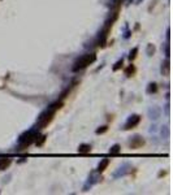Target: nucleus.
Returning <instances> with one entry per match:
<instances>
[{"label": "nucleus", "mask_w": 173, "mask_h": 195, "mask_svg": "<svg viewBox=\"0 0 173 195\" xmlns=\"http://www.w3.org/2000/svg\"><path fill=\"white\" fill-rule=\"evenodd\" d=\"M61 105H63V101H56V103H53V104H51L43 113H40V116L38 117V122H37L38 128L37 129L39 130V129H43L44 126H47L48 124L51 122L53 116H55L56 111L61 108Z\"/></svg>", "instance_id": "f257e3e1"}, {"label": "nucleus", "mask_w": 173, "mask_h": 195, "mask_svg": "<svg viewBox=\"0 0 173 195\" xmlns=\"http://www.w3.org/2000/svg\"><path fill=\"white\" fill-rule=\"evenodd\" d=\"M96 60V55L95 53H86V55H82L81 57H78L77 60L74 61L72 70L73 72H79V70H83L85 68H87L89 65H91L94 61Z\"/></svg>", "instance_id": "f03ea898"}, {"label": "nucleus", "mask_w": 173, "mask_h": 195, "mask_svg": "<svg viewBox=\"0 0 173 195\" xmlns=\"http://www.w3.org/2000/svg\"><path fill=\"white\" fill-rule=\"evenodd\" d=\"M38 137H39V132H38V129H37V130H29V132L24 133V134L20 137V139H18L20 148L24 150V148H26V147H29L31 143L35 142V140L38 139Z\"/></svg>", "instance_id": "7ed1b4c3"}, {"label": "nucleus", "mask_w": 173, "mask_h": 195, "mask_svg": "<svg viewBox=\"0 0 173 195\" xmlns=\"http://www.w3.org/2000/svg\"><path fill=\"white\" fill-rule=\"evenodd\" d=\"M139 122H140V116H138V115H133V116L129 117V120L126 121V124H125V126H124V129H125V130L134 129Z\"/></svg>", "instance_id": "20e7f679"}, {"label": "nucleus", "mask_w": 173, "mask_h": 195, "mask_svg": "<svg viewBox=\"0 0 173 195\" xmlns=\"http://www.w3.org/2000/svg\"><path fill=\"white\" fill-rule=\"evenodd\" d=\"M143 143H144V140L140 137H134V139L130 142V147L132 148H138V147H140V146H143Z\"/></svg>", "instance_id": "39448f33"}, {"label": "nucleus", "mask_w": 173, "mask_h": 195, "mask_svg": "<svg viewBox=\"0 0 173 195\" xmlns=\"http://www.w3.org/2000/svg\"><path fill=\"white\" fill-rule=\"evenodd\" d=\"M110 165V159H104V160H102L99 162V165H98V172H104L107 169V166Z\"/></svg>", "instance_id": "423d86ee"}, {"label": "nucleus", "mask_w": 173, "mask_h": 195, "mask_svg": "<svg viewBox=\"0 0 173 195\" xmlns=\"http://www.w3.org/2000/svg\"><path fill=\"white\" fill-rule=\"evenodd\" d=\"M78 152L79 154H89V152H91V146L90 144H81L78 147Z\"/></svg>", "instance_id": "0eeeda50"}, {"label": "nucleus", "mask_w": 173, "mask_h": 195, "mask_svg": "<svg viewBox=\"0 0 173 195\" xmlns=\"http://www.w3.org/2000/svg\"><path fill=\"white\" fill-rule=\"evenodd\" d=\"M120 152H121V146H120V144L112 146L111 150H110V154H111V155H117V154H120Z\"/></svg>", "instance_id": "6e6552de"}, {"label": "nucleus", "mask_w": 173, "mask_h": 195, "mask_svg": "<svg viewBox=\"0 0 173 195\" xmlns=\"http://www.w3.org/2000/svg\"><path fill=\"white\" fill-rule=\"evenodd\" d=\"M9 164H10V160L9 159H0V170L7 169Z\"/></svg>", "instance_id": "1a4fd4ad"}, {"label": "nucleus", "mask_w": 173, "mask_h": 195, "mask_svg": "<svg viewBox=\"0 0 173 195\" xmlns=\"http://www.w3.org/2000/svg\"><path fill=\"white\" fill-rule=\"evenodd\" d=\"M161 73H163L164 75H167L169 73V60H165L163 67H161Z\"/></svg>", "instance_id": "9d476101"}, {"label": "nucleus", "mask_w": 173, "mask_h": 195, "mask_svg": "<svg viewBox=\"0 0 173 195\" xmlns=\"http://www.w3.org/2000/svg\"><path fill=\"white\" fill-rule=\"evenodd\" d=\"M156 91H158V86H156V83H150L148 89H147V93L151 94V93H156Z\"/></svg>", "instance_id": "9b49d317"}, {"label": "nucleus", "mask_w": 173, "mask_h": 195, "mask_svg": "<svg viewBox=\"0 0 173 195\" xmlns=\"http://www.w3.org/2000/svg\"><path fill=\"white\" fill-rule=\"evenodd\" d=\"M134 72H136V68H134L133 65H130V67H129V68L125 70V74L128 75V77H130V75H132Z\"/></svg>", "instance_id": "f8f14e48"}, {"label": "nucleus", "mask_w": 173, "mask_h": 195, "mask_svg": "<svg viewBox=\"0 0 173 195\" xmlns=\"http://www.w3.org/2000/svg\"><path fill=\"white\" fill-rule=\"evenodd\" d=\"M137 52H138V48H133V51L130 52V55H129V59H130V60H134V59L137 57Z\"/></svg>", "instance_id": "ddd939ff"}, {"label": "nucleus", "mask_w": 173, "mask_h": 195, "mask_svg": "<svg viewBox=\"0 0 173 195\" xmlns=\"http://www.w3.org/2000/svg\"><path fill=\"white\" fill-rule=\"evenodd\" d=\"M122 64H124V60L121 59V60H118V61L115 64V67H113V70H118L120 68H122Z\"/></svg>", "instance_id": "4468645a"}, {"label": "nucleus", "mask_w": 173, "mask_h": 195, "mask_svg": "<svg viewBox=\"0 0 173 195\" xmlns=\"http://www.w3.org/2000/svg\"><path fill=\"white\" fill-rule=\"evenodd\" d=\"M154 52H155V47H154L152 44H148V47H147V53H148L150 56H152Z\"/></svg>", "instance_id": "2eb2a0df"}, {"label": "nucleus", "mask_w": 173, "mask_h": 195, "mask_svg": "<svg viewBox=\"0 0 173 195\" xmlns=\"http://www.w3.org/2000/svg\"><path fill=\"white\" fill-rule=\"evenodd\" d=\"M108 130V126H102V129H98L96 130V134H102V133H104Z\"/></svg>", "instance_id": "dca6fc26"}, {"label": "nucleus", "mask_w": 173, "mask_h": 195, "mask_svg": "<svg viewBox=\"0 0 173 195\" xmlns=\"http://www.w3.org/2000/svg\"><path fill=\"white\" fill-rule=\"evenodd\" d=\"M46 135H42V137H40V140H37V144L38 146H40V144H43V142H44V140H46Z\"/></svg>", "instance_id": "f3484780"}]
</instances>
